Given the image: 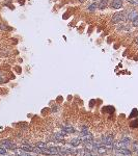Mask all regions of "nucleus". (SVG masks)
Returning a JSON list of instances; mask_svg holds the SVG:
<instances>
[{"label":"nucleus","instance_id":"1","mask_svg":"<svg viewBox=\"0 0 138 156\" xmlns=\"http://www.w3.org/2000/svg\"><path fill=\"white\" fill-rule=\"evenodd\" d=\"M122 22H126V18H125V13L123 10H116L114 14H112V16L110 17V24L116 25Z\"/></svg>","mask_w":138,"mask_h":156},{"label":"nucleus","instance_id":"2","mask_svg":"<svg viewBox=\"0 0 138 156\" xmlns=\"http://www.w3.org/2000/svg\"><path fill=\"white\" fill-rule=\"evenodd\" d=\"M123 7V0H110L109 1V6L108 8L114 10H119L120 8Z\"/></svg>","mask_w":138,"mask_h":156},{"label":"nucleus","instance_id":"3","mask_svg":"<svg viewBox=\"0 0 138 156\" xmlns=\"http://www.w3.org/2000/svg\"><path fill=\"white\" fill-rule=\"evenodd\" d=\"M101 144L104 145L105 147H107V148H112L113 147V137L111 136V135H103L102 136V140H101Z\"/></svg>","mask_w":138,"mask_h":156},{"label":"nucleus","instance_id":"4","mask_svg":"<svg viewBox=\"0 0 138 156\" xmlns=\"http://www.w3.org/2000/svg\"><path fill=\"white\" fill-rule=\"evenodd\" d=\"M0 146L3 147V148L6 149V150H15V149H17V145L14 143V141H10L8 140L2 141L1 144H0Z\"/></svg>","mask_w":138,"mask_h":156},{"label":"nucleus","instance_id":"5","mask_svg":"<svg viewBox=\"0 0 138 156\" xmlns=\"http://www.w3.org/2000/svg\"><path fill=\"white\" fill-rule=\"evenodd\" d=\"M109 1L110 0H99L98 1V10H105L109 6Z\"/></svg>","mask_w":138,"mask_h":156},{"label":"nucleus","instance_id":"6","mask_svg":"<svg viewBox=\"0 0 138 156\" xmlns=\"http://www.w3.org/2000/svg\"><path fill=\"white\" fill-rule=\"evenodd\" d=\"M86 10H87V13H89V14H94L98 10V2L90 1V3L87 5V7H86Z\"/></svg>","mask_w":138,"mask_h":156},{"label":"nucleus","instance_id":"7","mask_svg":"<svg viewBox=\"0 0 138 156\" xmlns=\"http://www.w3.org/2000/svg\"><path fill=\"white\" fill-rule=\"evenodd\" d=\"M74 131H75V129H74L72 126H70V125H68V126H64V127H62V132L67 133V134H69V133H73Z\"/></svg>","mask_w":138,"mask_h":156},{"label":"nucleus","instance_id":"8","mask_svg":"<svg viewBox=\"0 0 138 156\" xmlns=\"http://www.w3.org/2000/svg\"><path fill=\"white\" fill-rule=\"evenodd\" d=\"M81 141H82L81 137H77V138H73V140L70 141V144H71L73 147H77V146H79Z\"/></svg>","mask_w":138,"mask_h":156},{"label":"nucleus","instance_id":"9","mask_svg":"<svg viewBox=\"0 0 138 156\" xmlns=\"http://www.w3.org/2000/svg\"><path fill=\"white\" fill-rule=\"evenodd\" d=\"M97 152L99 153L100 155H103V154H105V153L107 152V147H105L104 145H101V146H100L99 148L97 149Z\"/></svg>","mask_w":138,"mask_h":156},{"label":"nucleus","instance_id":"10","mask_svg":"<svg viewBox=\"0 0 138 156\" xmlns=\"http://www.w3.org/2000/svg\"><path fill=\"white\" fill-rule=\"evenodd\" d=\"M48 150L50 151L51 155H57L58 154V148H57V147H54V146L48 147Z\"/></svg>","mask_w":138,"mask_h":156},{"label":"nucleus","instance_id":"11","mask_svg":"<svg viewBox=\"0 0 138 156\" xmlns=\"http://www.w3.org/2000/svg\"><path fill=\"white\" fill-rule=\"evenodd\" d=\"M58 155L59 156H69L67 149L65 148H58Z\"/></svg>","mask_w":138,"mask_h":156},{"label":"nucleus","instance_id":"12","mask_svg":"<svg viewBox=\"0 0 138 156\" xmlns=\"http://www.w3.org/2000/svg\"><path fill=\"white\" fill-rule=\"evenodd\" d=\"M0 30L1 31H10V30H11V28L8 27L7 25L4 24V23H0Z\"/></svg>","mask_w":138,"mask_h":156},{"label":"nucleus","instance_id":"13","mask_svg":"<svg viewBox=\"0 0 138 156\" xmlns=\"http://www.w3.org/2000/svg\"><path fill=\"white\" fill-rule=\"evenodd\" d=\"M120 141H122V143L123 144V145H126V147H128L130 146V143H131V140L129 137H123V138H122V140H120Z\"/></svg>","mask_w":138,"mask_h":156},{"label":"nucleus","instance_id":"14","mask_svg":"<svg viewBox=\"0 0 138 156\" xmlns=\"http://www.w3.org/2000/svg\"><path fill=\"white\" fill-rule=\"evenodd\" d=\"M131 24H132V26H133L134 28H137V29H138V16H136L133 20H132Z\"/></svg>","mask_w":138,"mask_h":156},{"label":"nucleus","instance_id":"15","mask_svg":"<svg viewBox=\"0 0 138 156\" xmlns=\"http://www.w3.org/2000/svg\"><path fill=\"white\" fill-rule=\"evenodd\" d=\"M87 134H89V131H88V129L86 128V127H83L82 131H81V133H80V136L83 137V136H86Z\"/></svg>","mask_w":138,"mask_h":156},{"label":"nucleus","instance_id":"16","mask_svg":"<svg viewBox=\"0 0 138 156\" xmlns=\"http://www.w3.org/2000/svg\"><path fill=\"white\" fill-rule=\"evenodd\" d=\"M36 147H37V148H41V149H46V148H48L47 144L42 143V141H39V143H37V144H36Z\"/></svg>","mask_w":138,"mask_h":156},{"label":"nucleus","instance_id":"17","mask_svg":"<svg viewBox=\"0 0 138 156\" xmlns=\"http://www.w3.org/2000/svg\"><path fill=\"white\" fill-rule=\"evenodd\" d=\"M104 111H106V112H114V107L113 106H106V107H104Z\"/></svg>","mask_w":138,"mask_h":156},{"label":"nucleus","instance_id":"18","mask_svg":"<svg viewBox=\"0 0 138 156\" xmlns=\"http://www.w3.org/2000/svg\"><path fill=\"white\" fill-rule=\"evenodd\" d=\"M132 149H133V151H137L138 150V141H134V143L132 144Z\"/></svg>","mask_w":138,"mask_h":156},{"label":"nucleus","instance_id":"19","mask_svg":"<svg viewBox=\"0 0 138 156\" xmlns=\"http://www.w3.org/2000/svg\"><path fill=\"white\" fill-rule=\"evenodd\" d=\"M82 156H96V155L93 153V151H86V150H85L84 154H83Z\"/></svg>","mask_w":138,"mask_h":156},{"label":"nucleus","instance_id":"20","mask_svg":"<svg viewBox=\"0 0 138 156\" xmlns=\"http://www.w3.org/2000/svg\"><path fill=\"white\" fill-rule=\"evenodd\" d=\"M5 81H6V78H5L4 75H2L1 72H0V84H1V83H4Z\"/></svg>","mask_w":138,"mask_h":156},{"label":"nucleus","instance_id":"21","mask_svg":"<svg viewBox=\"0 0 138 156\" xmlns=\"http://www.w3.org/2000/svg\"><path fill=\"white\" fill-rule=\"evenodd\" d=\"M134 115H136L137 117H138V111H137L136 108H134L133 110H132V112H131V115H130V118H134Z\"/></svg>","mask_w":138,"mask_h":156},{"label":"nucleus","instance_id":"22","mask_svg":"<svg viewBox=\"0 0 138 156\" xmlns=\"http://www.w3.org/2000/svg\"><path fill=\"white\" fill-rule=\"evenodd\" d=\"M137 124H138V119H136L134 122H132V127H137Z\"/></svg>","mask_w":138,"mask_h":156},{"label":"nucleus","instance_id":"23","mask_svg":"<svg viewBox=\"0 0 138 156\" xmlns=\"http://www.w3.org/2000/svg\"><path fill=\"white\" fill-rule=\"evenodd\" d=\"M93 30H94V26H90L89 28H88V30H87V33H88V35H91Z\"/></svg>","mask_w":138,"mask_h":156},{"label":"nucleus","instance_id":"24","mask_svg":"<svg viewBox=\"0 0 138 156\" xmlns=\"http://www.w3.org/2000/svg\"><path fill=\"white\" fill-rule=\"evenodd\" d=\"M76 2H78V3H80V4H83V3H85L87 0H75Z\"/></svg>","mask_w":138,"mask_h":156},{"label":"nucleus","instance_id":"25","mask_svg":"<svg viewBox=\"0 0 138 156\" xmlns=\"http://www.w3.org/2000/svg\"><path fill=\"white\" fill-rule=\"evenodd\" d=\"M107 43L108 44H111L112 43V36H109V38L107 39Z\"/></svg>","mask_w":138,"mask_h":156},{"label":"nucleus","instance_id":"26","mask_svg":"<svg viewBox=\"0 0 138 156\" xmlns=\"http://www.w3.org/2000/svg\"><path fill=\"white\" fill-rule=\"evenodd\" d=\"M119 46H120V43H117V44H115V45H114V49H118Z\"/></svg>","mask_w":138,"mask_h":156},{"label":"nucleus","instance_id":"27","mask_svg":"<svg viewBox=\"0 0 138 156\" xmlns=\"http://www.w3.org/2000/svg\"><path fill=\"white\" fill-rule=\"evenodd\" d=\"M19 3L21 4V5H24V3H25V0H19Z\"/></svg>","mask_w":138,"mask_h":156},{"label":"nucleus","instance_id":"28","mask_svg":"<svg viewBox=\"0 0 138 156\" xmlns=\"http://www.w3.org/2000/svg\"><path fill=\"white\" fill-rule=\"evenodd\" d=\"M137 50H138V45H137Z\"/></svg>","mask_w":138,"mask_h":156},{"label":"nucleus","instance_id":"29","mask_svg":"<svg viewBox=\"0 0 138 156\" xmlns=\"http://www.w3.org/2000/svg\"><path fill=\"white\" fill-rule=\"evenodd\" d=\"M123 1H125V0H123Z\"/></svg>","mask_w":138,"mask_h":156}]
</instances>
